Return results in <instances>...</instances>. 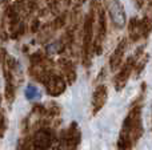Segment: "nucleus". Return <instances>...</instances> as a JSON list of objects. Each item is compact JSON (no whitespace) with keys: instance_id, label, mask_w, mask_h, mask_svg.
I'll return each mask as SVG.
<instances>
[{"instance_id":"39448f33","label":"nucleus","mask_w":152,"mask_h":150,"mask_svg":"<svg viewBox=\"0 0 152 150\" xmlns=\"http://www.w3.org/2000/svg\"><path fill=\"white\" fill-rule=\"evenodd\" d=\"M105 101H107V88L104 85H100L96 88L94 96H92V112H94V114H96L104 106Z\"/></svg>"},{"instance_id":"f03ea898","label":"nucleus","mask_w":152,"mask_h":150,"mask_svg":"<svg viewBox=\"0 0 152 150\" xmlns=\"http://www.w3.org/2000/svg\"><path fill=\"white\" fill-rule=\"evenodd\" d=\"M80 138L81 133L77 128V124L72 122L68 129L60 133L58 146L55 148V150H76L79 142H80Z\"/></svg>"},{"instance_id":"0eeeda50","label":"nucleus","mask_w":152,"mask_h":150,"mask_svg":"<svg viewBox=\"0 0 152 150\" xmlns=\"http://www.w3.org/2000/svg\"><path fill=\"white\" fill-rule=\"evenodd\" d=\"M131 71H132V61L129 60L128 63L126 64V66H124L123 69L120 71V73L116 76V80H115V85H116V89L120 90L124 88V85H126L127 80H128L129 74H131Z\"/></svg>"},{"instance_id":"9d476101","label":"nucleus","mask_w":152,"mask_h":150,"mask_svg":"<svg viewBox=\"0 0 152 150\" xmlns=\"http://www.w3.org/2000/svg\"><path fill=\"white\" fill-rule=\"evenodd\" d=\"M16 150H31V140L28 137H23L19 140Z\"/></svg>"},{"instance_id":"6e6552de","label":"nucleus","mask_w":152,"mask_h":150,"mask_svg":"<svg viewBox=\"0 0 152 150\" xmlns=\"http://www.w3.org/2000/svg\"><path fill=\"white\" fill-rule=\"evenodd\" d=\"M123 53H124V44H120L118 47V49L113 52L112 57H111V66L112 68H118L119 64L121 63V58H123Z\"/></svg>"},{"instance_id":"20e7f679","label":"nucleus","mask_w":152,"mask_h":150,"mask_svg":"<svg viewBox=\"0 0 152 150\" xmlns=\"http://www.w3.org/2000/svg\"><path fill=\"white\" fill-rule=\"evenodd\" d=\"M45 85H47L48 94L51 96H59L66 90V82L59 76H51L50 79H47Z\"/></svg>"},{"instance_id":"f257e3e1","label":"nucleus","mask_w":152,"mask_h":150,"mask_svg":"<svg viewBox=\"0 0 152 150\" xmlns=\"http://www.w3.org/2000/svg\"><path fill=\"white\" fill-rule=\"evenodd\" d=\"M140 113H142L140 108L136 106L126 117L120 132V137H119L118 150H131L135 146V144L139 141V138L142 137L143 126Z\"/></svg>"},{"instance_id":"423d86ee","label":"nucleus","mask_w":152,"mask_h":150,"mask_svg":"<svg viewBox=\"0 0 152 150\" xmlns=\"http://www.w3.org/2000/svg\"><path fill=\"white\" fill-rule=\"evenodd\" d=\"M110 11H111L112 21L119 28H121V27L124 25V23H126V13H124V9H123V7H121L120 1H119V0H113L112 4H111Z\"/></svg>"},{"instance_id":"9b49d317","label":"nucleus","mask_w":152,"mask_h":150,"mask_svg":"<svg viewBox=\"0 0 152 150\" xmlns=\"http://www.w3.org/2000/svg\"><path fill=\"white\" fill-rule=\"evenodd\" d=\"M5 130H7V121H5L4 114L0 112V138L4 136Z\"/></svg>"},{"instance_id":"1a4fd4ad","label":"nucleus","mask_w":152,"mask_h":150,"mask_svg":"<svg viewBox=\"0 0 152 150\" xmlns=\"http://www.w3.org/2000/svg\"><path fill=\"white\" fill-rule=\"evenodd\" d=\"M40 97V93L37 90V88L35 85L29 84L28 87L26 88V98L27 100H35V98Z\"/></svg>"},{"instance_id":"7ed1b4c3","label":"nucleus","mask_w":152,"mask_h":150,"mask_svg":"<svg viewBox=\"0 0 152 150\" xmlns=\"http://www.w3.org/2000/svg\"><path fill=\"white\" fill-rule=\"evenodd\" d=\"M52 136L48 129H39L32 141L34 150H50Z\"/></svg>"}]
</instances>
